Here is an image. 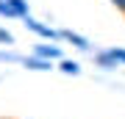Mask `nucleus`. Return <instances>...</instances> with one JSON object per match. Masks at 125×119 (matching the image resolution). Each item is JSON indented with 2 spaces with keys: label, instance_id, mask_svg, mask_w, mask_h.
Here are the masks:
<instances>
[{
  "label": "nucleus",
  "instance_id": "20e7f679",
  "mask_svg": "<svg viewBox=\"0 0 125 119\" xmlns=\"http://www.w3.org/2000/svg\"><path fill=\"white\" fill-rule=\"evenodd\" d=\"M94 61H97L103 69H117V66H120V64H117V58L111 55V50H103V53H97V55H94Z\"/></svg>",
  "mask_w": 125,
  "mask_h": 119
},
{
  "label": "nucleus",
  "instance_id": "f257e3e1",
  "mask_svg": "<svg viewBox=\"0 0 125 119\" xmlns=\"http://www.w3.org/2000/svg\"><path fill=\"white\" fill-rule=\"evenodd\" d=\"M22 19H25V28H28V31H33L36 36H42V39H50V42L61 39V31H53L50 25H42L39 19H33V17H31V14H28V17H22Z\"/></svg>",
  "mask_w": 125,
  "mask_h": 119
},
{
  "label": "nucleus",
  "instance_id": "39448f33",
  "mask_svg": "<svg viewBox=\"0 0 125 119\" xmlns=\"http://www.w3.org/2000/svg\"><path fill=\"white\" fill-rule=\"evenodd\" d=\"M61 39H67V42H72L78 50H92V44L83 39V36H78V33H72V31H61Z\"/></svg>",
  "mask_w": 125,
  "mask_h": 119
},
{
  "label": "nucleus",
  "instance_id": "423d86ee",
  "mask_svg": "<svg viewBox=\"0 0 125 119\" xmlns=\"http://www.w3.org/2000/svg\"><path fill=\"white\" fill-rule=\"evenodd\" d=\"M58 69H61L64 75H81V64H78V61H70V58H61Z\"/></svg>",
  "mask_w": 125,
  "mask_h": 119
},
{
  "label": "nucleus",
  "instance_id": "f8f14e48",
  "mask_svg": "<svg viewBox=\"0 0 125 119\" xmlns=\"http://www.w3.org/2000/svg\"><path fill=\"white\" fill-rule=\"evenodd\" d=\"M0 119H3V116H0Z\"/></svg>",
  "mask_w": 125,
  "mask_h": 119
},
{
  "label": "nucleus",
  "instance_id": "9d476101",
  "mask_svg": "<svg viewBox=\"0 0 125 119\" xmlns=\"http://www.w3.org/2000/svg\"><path fill=\"white\" fill-rule=\"evenodd\" d=\"M0 44H14V36L6 31V28H0Z\"/></svg>",
  "mask_w": 125,
  "mask_h": 119
},
{
  "label": "nucleus",
  "instance_id": "1a4fd4ad",
  "mask_svg": "<svg viewBox=\"0 0 125 119\" xmlns=\"http://www.w3.org/2000/svg\"><path fill=\"white\" fill-rule=\"evenodd\" d=\"M0 17H14V11H11V6H9V0H0Z\"/></svg>",
  "mask_w": 125,
  "mask_h": 119
},
{
  "label": "nucleus",
  "instance_id": "6e6552de",
  "mask_svg": "<svg viewBox=\"0 0 125 119\" xmlns=\"http://www.w3.org/2000/svg\"><path fill=\"white\" fill-rule=\"evenodd\" d=\"M111 55L117 58V64L125 66V47H111Z\"/></svg>",
  "mask_w": 125,
  "mask_h": 119
},
{
  "label": "nucleus",
  "instance_id": "f03ea898",
  "mask_svg": "<svg viewBox=\"0 0 125 119\" xmlns=\"http://www.w3.org/2000/svg\"><path fill=\"white\" fill-rule=\"evenodd\" d=\"M22 64L28 66V69H36V72H50L53 69V61L50 58H42V55H31V58H22Z\"/></svg>",
  "mask_w": 125,
  "mask_h": 119
},
{
  "label": "nucleus",
  "instance_id": "0eeeda50",
  "mask_svg": "<svg viewBox=\"0 0 125 119\" xmlns=\"http://www.w3.org/2000/svg\"><path fill=\"white\" fill-rule=\"evenodd\" d=\"M9 6H11V11H14V17H28V0H9Z\"/></svg>",
  "mask_w": 125,
  "mask_h": 119
},
{
  "label": "nucleus",
  "instance_id": "7ed1b4c3",
  "mask_svg": "<svg viewBox=\"0 0 125 119\" xmlns=\"http://www.w3.org/2000/svg\"><path fill=\"white\" fill-rule=\"evenodd\" d=\"M36 55H42V58H61V50L56 47V44H36V50H33Z\"/></svg>",
  "mask_w": 125,
  "mask_h": 119
},
{
  "label": "nucleus",
  "instance_id": "9b49d317",
  "mask_svg": "<svg viewBox=\"0 0 125 119\" xmlns=\"http://www.w3.org/2000/svg\"><path fill=\"white\" fill-rule=\"evenodd\" d=\"M108 3H111V6H117V9L125 14V0H108Z\"/></svg>",
  "mask_w": 125,
  "mask_h": 119
}]
</instances>
